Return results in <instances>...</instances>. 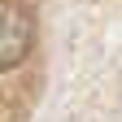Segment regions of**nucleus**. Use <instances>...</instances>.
<instances>
[{
    "label": "nucleus",
    "mask_w": 122,
    "mask_h": 122,
    "mask_svg": "<svg viewBox=\"0 0 122 122\" xmlns=\"http://www.w3.org/2000/svg\"><path fill=\"white\" fill-rule=\"evenodd\" d=\"M26 52H30V18L18 5L0 0V70L18 66Z\"/></svg>",
    "instance_id": "1"
}]
</instances>
